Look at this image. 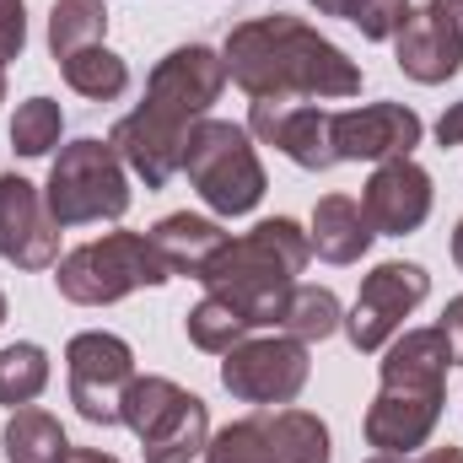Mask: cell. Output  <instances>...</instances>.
<instances>
[{"label":"cell","instance_id":"6da1fadb","mask_svg":"<svg viewBox=\"0 0 463 463\" xmlns=\"http://www.w3.org/2000/svg\"><path fill=\"white\" fill-rule=\"evenodd\" d=\"M222 87H227V60L216 49L178 43L173 54H162L146 81V103L109 129V146L118 151V162L146 189H167L184 173L189 129L200 118H211V103L222 98Z\"/></svg>","mask_w":463,"mask_h":463},{"label":"cell","instance_id":"7a4b0ae2","mask_svg":"<svg viewBox=\"0 0 463 463\" xmlns=\"http://www.w3.org/2000/svg\"><path fill=\"white\" fill-rule=\"evenodd\" d=\"M227 81H237L248 98H318L340 103L361 92V65L340 43H329L302 16H253L237 22L222 43Z\"/></svg>","mask_w":463,"mask_h":463},{"label":"cell","instance_id":"3957f363","mask_svg":"<svg viewBox=\"0 0 463 463\" xmlns=\"http://www.w3.org/2000/svg\"><path fill=\"white\" fill-rule=\"evenodd\" d=\"M453 350L442 329H404L383 345L377 399L366 404V448L377 453H415L431 442L448 399Z\"/></svg>","mask_w":463,"mask_h":463},{"label":"cell","instance_id":"277c9868","mask_svg":"<svg viewBox=\"0 0 463 463\" xmlns=\"http://www.w3.org/2000/svg\"><path fill=\"white\" fill-rule=\"evenodd\" d=\"M307 259H313L307 232L291 216H269L248 237H232L227 248L205 264L200 286L211 297H227L253 329H264V324H280V307H286L297 275L307 269Z\"/></svg>","mask_w":463,"mask_h":463},{"label":"cell","instance_id":"5b68a950","mask_svg":"<svg viewBox=\"0 0 463 463\" xmlns=\"http://www.w3.org/2000/svg\"><path fill=\"white\" fill-rule=\"evenodd\" d=\"M54 269H60L54 275L60 297L76 302V307H114V302L146 291V286H167L173 280V269L162 264V253L140 232H109L98 242H81Z\"/></svg>","mask_w":463,"mask_h":463},{"label":"cell","instance_id":"8992f818","mask_svg":"<svg viewBox=\"0 0 463 463\" xmlns=\"http://www.w3.org/2000/svg\"><path fill=\"white\" fill-rule=\"evenodd\" d=\"M49 216L60 227H92V222H118L129 211V167L118 162V151L98 135H81L71 146H60L49 184H43Z\"/></svg>","mask_w":463,"mask_h":463},{"label":"cell","instance_id":"52a82bcc","mask_svg":"<svg viewBox=\"0 0 463 463\" xmlns=\"http://www.w3.org/2000/svg\"><path fill=\"white\" fill-rule=\"evenodd\" d=\"M184 173L194 184V194L216 211V216H248L264 200V162L248 140L242 124L232 118H200L189 129L184 146Z\"/></svg>","mask_w":463,"mask_h":463},{"label":"cell","instance_id":"ba28073f","mask_svg":"<svg viewBox=\"0 0 463 463\" xmlns=\"http://www.w3.org/2000/svg\"><path fill=\"white\" fill-rule=\"evenodd\" d=\"M118 420L140 437L146 463H189L205 458L211 442V410L205 399H194L189 388H178L173 377H140L124 388Z\"/></svg>","mask_w":463,"mask_h":463},{"label":"cell","instance_id":"9c48e42d","mask_svg":"<svg viewBox=\"0 0 463 463\" xmlns=\"http://www.w3.org/2000/svg\"><path fill=\"white\" fill-rule=\"evenodd\" d=\"M329 426L307 410H275L222 426L205 442V463H329Z\"/></svg>","mask_w":463,"mask_h":463},{"label":"cell","instance_id":"30bf717a","mask_svg":"<svg viewBox=\"0 0 463 463\" xmlns=\"http://www.w3.org/2000/svg\"><path fill=\"white\" fill-rule=\"evenodd\" d=\"M65 377H71V404L81 420L92 426H124L118 420V404H124V388L135 383V350L129 340H118L109 329H87L65 345Z\"/></svg>","mask_w":463,"mask_h":463},{"label":"cell","instance_id":"8fae6325","mask_svg":"<svg viewBox=\"0 0 463 463\" xmlns=\"http://www.w3.org/2000/svg\"><path fill=\"white\" fill-rule=\"evenodd\" d=\"M426 297H431V275H426L420 264H410V259L377 264V269L361 280L355 307H350V318H345L350 345L361 350V355H377V350L404 329V318H410Z\"/></svg>","mask_w":463,"mask_h":463},{"label":"cell","instance_id":"7c38bea8","mask_svg":"<svg viewBox=\"0 0 463 463\" xmlns=\"http://www.w3.org/2000/svg\"><path fill=\"white\" fill-rule=\"evenodd\" d=\"M313 377V361L307 345L291 340V335H275V340H242L227 350L222 361V388L242 404H291Z\"/></svg>","mask_w":463,"mask_h":463},{"label":"cell","instance_id":"4fadbf2b","mask_svg":"<svg viewBox=\"0 0 463 463\" xmlns=\"http://www.w3.org/2000/svg\"><path fill=\"white\" fill-rule=\"evenodd\" d=\"M248 135H259L264 146H275L280 156H291L307 173H329L340 167L335 151V114L297 103V98H253L248 109Z\"/></svg>","mask_w":463,"mask_h":463},{"label":"cell","instance_id":"5bb4252c","mask_svg":"<svg viewBox=\"0 0 463 463\" xmlns=\"http://www.w3.org/2000/svg\"><path fill=\"white\" fill-rule=\"evenodd\" d=\"M437 205V189H431V173L415 162V156H388L372 167L366 189H361V211L377 237H410V232L426 227Z\"/></svg>","mask_w":463,"mask_h":463},{"label":"cell","instance_id":"9a60e30c","mask_svg":"<svg viewBox=\"0 0 463 463\" xmlns=\"http://www.w3.org/2000/svg\"><path fill=\"white\" fill-rule=\"evenodd\" d=\"M0 259L16 269H49L60 264V222L49 216V200L22 173L0 178Z\"/></svg>","mask_w":463,"mask_h":463},{"label":"cell","instance_id":"2e32d148","mask_svg":"<svg viewBox=\"0 0 463 463\" xmlns=\"http://www.w3.org/2000/svg\"><path fill=\"white\" fill-rule=\"evenodd\" d=\"M426 124L404 103H366L335 114V151L340 162H388V156H410L420 146Z\"/></svg>","mask_w":463,"mask_h":463},{"label":"cell","instance_id":"e0dca14e","mask_svg":"<svg viewBox=\"0 0 463 463\" xmlns=\"http://www.w3.org/2000/svg\"><path fill=\"white\" fill-rule=\"evenodd\" d=\"M393 60H399V71L410 81L442 87V81H453L463 71V33L437 5H420V11H410V22L393 38Z\"/></svg>","mask_w":463,"mask_h":463},{"label":"cell","instance_id":"ac0fdd59","mask_svg":"<svg viewBox=\"0 0 463 463\" xmlns=\"http://www.w3.org/2000/svg\"><path fill=\"white\" fill-rule=\"evenodd\" d=\"M146 237H151V248L162 253V264H167L173 275H189V280H200L205 264L232 242L227 232H222V222H211V216H189V211L162 216Z\"/></svg>","mask_w":463,"mask_h":463},{"label":"cell","instance_id":"d6986e66","mask_svg":"<svg viewBox=\"0 0 463 463\" xmlns=\"http://www.w3.org/2000/svg\"><path fill=\"white\" fill-rule=\"evenodd\" d=\"M372 222H366V211H361V200H350V194H324L318 205H313V232H307V242H313V253L318 259H329V264H355L366 248H372Z\"/></svg>","mask_w":463,"mask_h":463},{"label":"cell","instance_id":"ffe728a7","mask_svg":"<svg viewBox=\"0 0 463 463\" xmlns=\"http://www.w3.org/2000/svg\"><path fill=\"white\" fill-rule=\"evenodd\" d=\"M5 458L11 463H65L71 458V437H65V426L49 410L22 404L5 420Z\"/></svg>","mask_w":463,"mask_h":463},{"label":"cell","instance_id":"44dd1931","mask_svg":"<svg viewBox=\"0 0 463 463\" xmlns=\"http://www.w3.org/2000/svg\"><path fill=\"white\" fill-rule=\"evenodd\" d=\"M60 76H65L71 92H81V98H92V103H114V98L129 92V65L118 60L109 43H92V49L65 54V60H60Z\"/></svg>","mask_w":463,"mask_h":463},{"label":"cell","instance_id":"7402d4cb","mask_svg":"<svg viewBox=\"0 0 463 463\" xmlns=\"http://www.w3.org/2000/svg\"><path fill=\"white\" fill-rule=\"evenodd\" d=\"M291 340L313 345V340H329L335 329H345V313H340V297L329 286H291L286 307H280V324Z\"/></svg>","mask_w":463,"mask_h":463},{"label":"cell","instance_id":"603a6c76","mask_svg":"<svg viewBox=\"0 0 463 463\" xmlns=\"http://www.w3.org/2000/svg\"><path fill=\"white\" fill-rule=\"evenodd\" d=\"M109 33V0H54L49 5V49L54 60L103 43Z\"/></svg>","mask_w":463,"mask_h":463},{"label":"cell","instance_id":"cb8c5ba5","mask_svg":"<svg viewBox=\"0 0 463 463\" xmlns=\"http://www.w3.org/2000/svg\"><path fill=\"white\" fill-rule=\"evenodd\" d=\"M184 335H189V345L194 350H211V355H227L232 345H242L248 335H253V324L232 307L227 297H200L194 307H189V318H184Z\"/></svg>","mask_w":463,"mask_h":463},{"label":"cell","instance_id":"d4e9b609","mask_svg":"<svg viewBox=\"0 0 463 463\" xmlns=\"http://www.w3.org/2000/svg\"><path fill=\"white\" fill-rule=\"evenodd\" d=\"M43 388H49V350L33 345V340H16V345L0 350V404L22 410Z\"/></svg>","mask_w":463,"mask_h":463},{"label":"cell","instance_id":"484cf974","mask_svg":"<svg viewBox=\"0 0 463 463\" xmlns=\"http://www.w3.org/2000/svg\"><path fill=\"white\" fill-rule=\"evenodd\" d=\"M65 135V114L54 98H27L11 114V151L16 156H49Z\"/></svg>","mask_w":463,"mask_h":463},{"label":"cell","instance_id":"4316f807","mask_svg":"<svg viewBox=\"0 0 463 463\" xmlns=\"http://www.w3.org/2000/svg\"><path fill=\"white\" fill-rule=\"evenodd\" d=\"M410 0H350L345 5V22L350 27H361V38H372V43H388V38H399V27L410 22Z\"/></svg>","mask_w":463,"mask_h":463},{"label":"cell","instance_id":"83f0119b","mask_svg":"<svg viewBox=\"0 0 463 463\" xmlns=\"http://www.w3.org/2000/svg\"><path fill=\"white\" fill-rule=\"evenodd\" d=\"M27 49V5L22 0H0V65L22 60Z\"/></svg>","mask_w":463,"mask_h":463},{"label":"cell","instance_id":"f1b7e54d","mask_svg":"<svg viewBox=\"0 0 463 463\" xmlns=\"http://www.w3.org/2000/svg\"><path fill=\"white\" fill-rule=\"evenodd\" d=\"M437 329H442V340L453 350V366H463V291L442 307V324H437Z\"/></svg>","mask_w":463,"mask_h":463},{"label":"cell","instance_id":"f546056e","mask_svg":"<svg viewBox=\"0 0 463 463\" xmlns=\"http://www.w3.org/2000/svg\"><path fill=\"white\" fill-rule=\"evenodd\" d=\"M366 463H463V448H431V453H372Z\"/></svg>","mask_w":463,"mask_h":463},{"label":"cell","instance_id":"4dcf8cb0","mask_svg":"<svg viewBox=\"0 0 463 463\" xmlns=\"http://www.w3.org/2000/svg\"><path fill=\"white\" fill-rule=\"evenodd\" d=\"M437 140L442 146H463V103H453L448 114L437 118Z\"/></svg>","mask_w":463,"mask_h":463},{"label":"cell","instance_id":"1f68e13d","mask_svg":"<svg viewBox=\"0 0 463 463\" xmlns=\"http://www.w3.org/2000/svg\"><path fill=\"white\" fill-rule=\"evenodd\" d=\"M65 463H118L114 453H98V448H71V458Z\"/></svg>","mask_w":463,"mask_h":463},{"label":"cell","instance_id":"d6a6232c","mask_svg":"<svg viewBox=\"0 0 463 463\" xmlns=\"http://www.w3.org/2000/svg\"><path fill=\"white\" fill-rule=\"evenodd\" d=\"M431 5H437V11H442V16H448V22L463 33V0H431Z\"/></svg>","mask_w":463,"mask_h":463},{"label":"cell","instance_id":"836d02e7","mask_svg":"<svg viewBox=\"0 0 463 463\" xmlns=\"http://www.w3.org/2000/svg\"><path fill=\"white\" fill-rule=\"evenodd\" d=\"M313 5H318V16H345L350 0H313Z\"/></svg>","mask_w":463,"mask_h":463},{"label":"cell","instance_id":"e575fe53","mask_svg":"<svg viewBox=\"0 0 463 463\" xmlns=\"http://www.w3.org/2000/svg\"><path fill=\"white\" fill-rule=\"evenodd\" d=\"M453 264L463 269V222H458V232H453Z\"/></svg>","mask_w":463,"mask_h":463},{"label":"cell","instance_id":"d590c367","mask_svg":"<svg viewBox=\"0 0 463 463\" xmlns=\"http://www.w3.org/2000/svg\"><path fill=\"white\" fill-rule=\"evenodd\" d=\"M0 103H5V65H0Z\"/></svg>","mask_w":463,"mask_h":463},{"label":"cell","instance_id":"8d00e7d4","mask_svg":"<svg viewBox=\"0 0 463 463\" xmlns=\"http://www.w3.org/2000/svg\"><path fill=\"white\" fill-rule=\"evenodd\" d=\"M0 324H5V291H0Z\"/></svg>","mask_w":463,"mask_h":463}]
</instances>
